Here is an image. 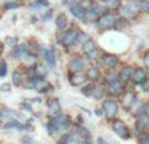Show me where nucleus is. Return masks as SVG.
<instances>
[{"label":"nucleus","mask_w":149,"mask_h":144,"mask_svg":"<svg viewBox=\"0 0 149 144\" xmlns=\"http://www.w3.org/2000/svg\"><path fill=\"white\" fill-rule=\"evenodd\" d=\"M139 9V1L136 0H127V3L120 7V12L124 17H133Z\"/></svg>","instance_id":"obj_1"},{"label":"nucleus","mask_w":149,"mask_h":144,"mask_svg":"<svg viewBox=\"0 0 149 144\" xmlns=\"http://www.w3.org/2000/svg\"><path fill=\"white\" fill-rule=\"evenodd\" d=\"M119 111V105L116 101L112 99H107L103 102V113L107 118H113Z\"/></svg>","instance_id":"obj_2"},{"label":"nucleus","mask_w":149,"mask_h":144,"mask_svg":"<svg viewBox=\"0 0 149 144\" xmlns=\"http://www.w3.org/2000/svg\"><path fill=\"white\" fill-rule=\"evenodd\" d=\"M115 21H116V19L112 13L104 12V13H102L100 17L96 20V25H98L99 28H110V27H112L113 24H115Z\"/></svg>","instance_id":"obj_3"},{"label":"nucleus","mask_w":149,"mask_h":144,"mask_svg":"<svg viewBox=\"0 0 149 144\" xmlns=\"http://www.w3.org/2000/svg\"><path fill=\"white\" fill-rule=\"evenodd\" d=\"M78 36H79V33L77 31H74V29H71V31H68L65 34H63V37L61 38L62 45L71 46L73 44H75L77 41H78Z\"/></svg>","instance_id":"obj_4"},{"label":"nucleus","mask_w":149,"mask_h":144,"mask_svg":"<svg viewBox=\"0 0 149 144\" xmlns=\"http://www.w3.org/2000/svg\"><path fill=\"white\" fill-rule=\"evenodd\" d=\"M113 131H115L116 135L120 136L121 139L128 138V128H127V126L124 124L123 122H120V120L113 122Z\"/></svg>","instance_id":"obj_5"},{"label":"nucleus","mask_w":149,"mask_h":144,"mask_svg":"<svg viewBox=\"0 0 149 144\" xmlns=\"http://www.w3.org/2000/svg\"><path fill=\"white\" fill-rule=\"evenodd\" d=\"M83 68H84V59L81 58V57L73 58L70 61V64H69V69H70V71H73V73H78V71H81Z\"/></svg>","instance_id":"obj_6"},{"label":"nucleus","mask_w":149,"mask_h":144,"mask_svg":"<svg viewBox=\"0 0 149 144\" xmlns=\"http://www.w3.org/2000/svg\"><path fill=\"white\" fill-rule=\"evenodd\" d=\"M108 93L112 94V95H119V94L123 91V85H121V82H119L118 79L115 81H111L108 83Z\"/></svg>","instance_id":"obj_7"},{"label":"nucleus","mask_w":149,"mask_h":144,"mask_svg":"<svg viewBox=\"0 0 149 144\" xmlns=\"http://www.w3.org/2000/svg\"><path fill=\"white\" fill-rule=\"evenodd\" d=\"M48 108H49L50 115L56 116L61 113V103H59L58 99H50V101L48 102Z\"/></svg>","instance_id":"obj_8"},{"label":"nucleus","mask_w":149,"mask_h":144,"mask_svg":"<svg viewBox=\"0 0 149 144\" xmlns=\"http://www.w3.org/2000/svg\"><path fill=\"white\" fill-rule=\"evenodd\" d=\"M31 85L33 86V89H36V90H44L45 87H48L49 86L48 82L42 78V77H38V75H36L33 79H32Z\"/></svg>","instance_id":"obj_9"},{"label":"nucleus","mask_w":149,"mask_h":144,"mask_svg":"<svg viewBox=\"0 0 149 144\" xmlns=\"http://www.w3.org/2000/svg\"><path fill=\"white\" fill-rule=\"evenodd\" d=\"M100 6L99 4H95V7H90V8L86 11V15H84V19L88 20V21H93V20L96 19V16L100 12Z\"/></svg>","instance_id":"obj_10"},{"label":"nucleus","mask_w":149,"mask_h":144,"mask_svg":"<svg viewBox=\"0 0 149 144\" xmlns=\"http://www.w3.org/2000/svg\"><path fill=\"white\" fill-rule=\"evenodd\" d=\"M70 12L73 13L74 17H77V19H83L84 15H86V11L83 9V7H82L81 4H77V3L70 7Z\"/></svg>","instance_id":"obj_11"},{"label":"nucleus","mask_w":149,"mask_h":144,"mask_svg":"<svg viewBox=\"0 0 149 144\" xmlns=\"http://www.w3.org/2000/svg\"><path fill=\"white\" fill-rule=\"evenodd\" d=\"M102 62L108 68H113L118 64V57L115 54H104L103 58H102Z\"/></svg>","instance_id":"obj_12"},{"label":"nucleus","mask_w":149,"mask_h":144,"mask_svg":"<svg viewBox=\"0 0 149 144\" xmlns=\"http://www.w3.org/2000/svg\"><path fill=\"white\" fill-rule=\"evenodd\" d=\"M132 79L136 82V83H143V82L146 79V71L144 70V69H136V70L133 71Z\"/></svg>","instance_id":"obj_13"},{"label":"nucleus","mask_w":149,"mask_h":144,"mask_svg":"<svg viewBox=\"0 0 149 144\" xmlns=\"http://www.w3.org/2000/svg\"><path fill=\"white\" fill-rule=\"evenodd\" d=\"M148 123H149V116H148V114H146V113L139 114V115H137V124H136V128L140 131V130H143L145 126H148Z\"/></svg>","instance_id":"obj_14"},{"label":"nucleus","mask_w":149,"mask_h":144,"mask_svg":"<svg viewBox=\"0 0 149 144\" xmlns=\"http://www.w3.org/2000/svg\"><path fill=\"white\" fill-rule=\"evenodd\" d=\"M54 123H56V126L58 127V130H66V128L69 127V119L68 116H57L56 119H54Z\"/></svg>","instance_id":"obj_15"},{"label":"nucleus","mask_w":149,"mask_h":144,"mask_svg":"<svg viewBox=\"0 0 149 144\" xmlns=\"http://www.w3.org/2000/svg\"><path fill=\"white\" fill-rule=\"evenodd\" d=\"M62 144H81L78 134H70V135H65L62 138Z\"/></svg>","instance_id":"obj_16"},{"label":"nucleus","mask_w":149,"mask_h":144,"mask_svg":"<svg viewBox=\"0 0 149 144\" xmlns=\"http://www.w3.org/2000/svg\"><path fill=\"white\" fill-rule=\"evenodd\" d=\"M86 79H87V75H84L83 73L78 71V73H74V75L71 77V83H73L74 86H79V85H82V83H84Z\"/></svg>","instance_id":"obj_17"},{"label":"nucleus","mask_w":149,"mask_h":144,"mask_svg":"<svg viewBox=\"0 0 149 144\" xmlns=\"http://www.w3.org/2000/svg\"><path fill=\"white\" fill-rule=\"evenodd\" d=\"M135 94L133 93H131V91H128V93L124 95V98H123V105H124V107H131V106L135 103Z\"/></svg>","instance_id":"obj_18"},{"label":"nucleus","mask_w":149,"mask_h":144,"mask_svg":"<svg viewBox=\"0 0 149 144\" xmlns=\"http://www.w3.org/2000/svg\"><path fill=\"white\" fill-rule=\"evenodd\" d=\"M133 69L132 68H123V70L120 71V74H119V77H120L123 81H128V79H131L132 78V75H133Z\"/></svg>","instance_id":"obj_19"},{"label":"nucleus","mask_w":149,"mask_h":144,"mask_svg":"<svg viewBox=\"0 0 149 144\" xmlns=\"http://www.w3.org/2000/svg\"><path fill=\"white\" fill-rule=\"evenodd\" d=\"M56 24H57V27H58V29L66 28V25H68V17H66V15L65 13L58 15L56 19Z\"/></svg>","instance_id":"obj_20"},{"label":"nucleus","mask_w":149,"mask_h":144,"mask_svg":"<svg viewBox=\"0 0 149 144\" xmlns=\"http://www.w3.org/2000/svg\"><path fill=\"white\" fill-rule=\"evenodd\" d=\"M26 54V46L25 45H20V46H15V50L12 52V57L19 58V57H24Z\"/></svg>","instance_id":"obj_21"},{"label":"nucleus","mask_w":149,"mask_h":144,"mask_svg":"<svg viewBox=\"0 0 149 144\" xmlns=\"http://www.w3.org/2000/svg\"><path fill=\"white\" fill-rule=\"evenodd\" d=\"M16 113L15 111H12V110H9V108H1L0 110V118H3V119H13V118H16Z\"/></svg>","instance_id":"obj_22"},{"label":"nucleus","mask_w":149,"mask_h":144,"mask_svg":"<svg viewBox=\"0 0 149 144\" xmlns=\"http://www.w3.org/2000/svg\"><path fill=\"white\" fill-rule=\"evenodd\" d=\"M44 57H45V59L49 62V65H52V66L56 65V56H54L53 50H46L45 54H44Z\"/></svg>","instance_id":"obj_23"},{"label":"nucleus","mask_w":149,"mask_h":144,"mask_svg":"<svg viewBox=\"0 0 149 144\" xmlns=\"http://www.w3.org/2000/svg\"><path fill=\"white\" fill-rule=\"evenodd\" d=\"M86 75H87L88 79H96L99 77V69L98 68H90L87 70V73H86Z\"/></svg>","instance_id":"obj_24"},{"label":"nucleus","mask_w":149,"mask_h":144,"mask_svg":"<svg viewBox=\"0 0 149 144\" xmlns=\"http://www.w3.org/2000/svg\"><path fill=\"white\" fill-rule=\"evenodd\" d=\"M12 82H13L15 86H20L21 82H23V75L19 71H13V74H12Z\"/></svg>","instance_id":"obj_25"},{"label":"nucleus","mask_w":149,"mask_h":144,"mask_svg":"<svg viewBox=\"0 0 149 144\" xmlns=\"http://www.w3.org/2000/svg\"><path fill=\"white\" fill-rule=\"evenodd\" d=\"M94 49H96V48H95V44H94L93 40H88L87 43H84V44H83V52H84L86 54L90 53V52H91V50H94Z\"/></svg>","instance_id":"obj_26"},{"label":"nucleus","mask_w":149,"mask_h":144,"mask_svg":"<svg viewBox=\"0 0 149 144\" xmlns=\"http://www.w3.org/2000/svg\"><path fill=\"white\" fill-rule=\"evenodd\" d=\"M4 128H6V130H13V128L20 130V128H23V126L20 124L19 122H16V120H11V122H8V123L4 126Z\"/></svg>","instance_id":"obj_27"},{"label":"nucleus","mask_w":149,"mask_h":144,"mask_svg":"<svg viewBox=\"0 0 149 144\" xmlns=\"http://www.w3.org/2000/svg\"><path fill=\"white\" fill-rule=\"evenodd\" d=\"M94 89H95V86L94 85H87V86H84L83 89H82V94L86 96H93L94 94Z\"/></svg>","instance_id":"obj_28"},{"label":"nucleus","mask_w":149,"mask_h":144,"mask_svg":"<svg viewBox=\"0 0 149 144\" xmlns=\"http://www.w3.org/2000/svg\"><path fill=\"white\" fill-rule=\"evenodd\" d=\"M139 9L141 12H149V0H140L139 1Z\"/></svg>","instance_id":"obj_29"},{"label":"nucleus","mask_w":149,"mask_h":144,"mask_svg":"<svg viewBox=\"0 0 149 144\" xmlns=\"http://www.w3.org/2000/svg\"><path fill=\"white\" fill-rule=\"evenodd\" d=\"M48 6H49L48 0H36V1L32 4L33 8H42V7H48Z\"/></svg>","instance_id":"obj_30"},{"label":"nucleus","mask_w":149,"mask_h":144,"mask_svg":"<svg viewBox=\"0 0 149 144\" xmlns=\"http://www.w3.org/2000/svg\"><path fill=\"white\" fill-rule=\"evenodd\" d=\"M17 43H19V40H17L16 37H7L6 38V44L9 48H15V46L17 45Z\"/></svg>","instance_id":"obj_31"},{"label":"nucleus","mask_w":149,"mask_h":144,"mask_svg":"<svg viewBox=\"0 0 149 144\" xmlns=\"http://www.w3.org/2000/svg\"><path fill=\"white\" fill-rule=\"evenodd\" d=\"M139 144H149V135L148 134H141L139 138Z\"/></svg>","instance_id":"obj_32"},{"label":"nucleus","mask_w":149,"mask_h":144,"mask_svg":"<svg viewBox=\"0 0 149 144\" xmlns=\"http://www.w3.org/2000/svg\"><path fill=\"white\" fill-rule=\"evenodd\" d=\"M7 74V62L0 61V77H4Z\"/></svg>","instance_id":"obj_33"},{"label":"nucleus","mask_w":149,"mask_h":144,"mask_svg":"<svg viewBox=\"0 0 149 144\" xmlns=\"http://www.w3.org/2000/svg\"><path fill=\"white\" fill-rule=\"evenodd\" d=\"M48 131H49V134H56L57 131H58V127L56 126V123H54L53 120L48 124Z\"/></svg>","instance_id":"obj_34"},{"label":"nucleus","mask_w":149,"mask_h":144,"mask_svg":"<svg viewBox=\"0 0 149 144\" xmlns=\"http://www.w3.org/2000/svg\"><path fill=\"white\" fill-rule=\"evenodd\" d=\"M88 40H91V38L87 36V34H84V33H79V36H78V41H81L82 45H83L84 43H87Z\"/></svg>","instance_id":"obj_35"},{"label":"nucleus","mask_w":149,"mask_h":144,"mask_svg":"<svg viewBox=\"0 0 149 144\" xmlns=\"http://www.w3.org/2000/svg\"><path fill=\"white\" fill-rule=\"evenodd\" d=\"M77 130H78V135L83 136V138H87V136H88V132H87V130H86V128H83V127H78Z\"/></svg>","instance_id":"obj_36"},{"label":"nucleus","mask_w":149,"mask_h":144,"mask_svg":"<svg viewBox=\"0 0 149 144\" xmlns=\"http://www.w3.org/2000/svg\"><path fill=\"white\" fill-rule=\"evenodd\" d=\"M102 93H103V89H102V87H95V89H94L93 96H95V98H99V96L102 95Z\"/></svg>","instance_id":"obj_37"},{"label":"nucleus","mask_w":149,"mask_h":144,"mask_svg":"<svg viewBox=\"0 0 149 144\" xmlns=\"http://www.w3.org/2000/svg\"><path fill=\"white\" fill-rule=\"evenodd\" d=\"M34 70H36V74H45L46 73V69L44 68V66H36Z\"/></svg>","instance_id":"obj_38"},{"label":"nucleus","mask_w":149,"mask_h":144,"mask_svg":"<svg viewBox=\"0 0 149 144\" xmlns=\"http://www.w3.org/2000/svg\"><path fill=\"white\" fill-rule=\"evenodd\" d=\"M96 56H98V50H96V49H94V50H91L90 53H87V57H88L90 59L96 58Z\"/></svg>","instance_id":"obj_39"},{"label":"nucleus","mask_w":149,"mask_h":144,"mask_svg":"<svg viewBox=\"0 0 149 144\" xmlns=\"http://www.w3.org/2000/svg\"><path fill=\"white\" fill-rule=\"evenodd\" d=\"M19 7V4L15 3V1H12V3H7L6 4V9H13V8H17Z\"/></svg>","instance_id":"obj_40"},{"label":"nucleus","mask_w":149,"mask_h":144,"mask_svg":"<svg viewBox=\"0 0 149 144\" xmlns=\"http://www.w3.org/2000/svg\"><path fill=\"white\" fill-rule=\"evenodd\" d=\"M62 4H63V6H66V7H71L73 4H75V0H63V1H62Z\"/></svg>","instance_id":"obj_41"},{"label":"nucleus","mask_w":149,"mask_h":144,"mask_svg":"<svg viewBox=\"0 0 149 144\" xmlns=\"http://www.w3.org/2000/svg\"><path fill=\"white\" fill-rule=\"evenodd\" d=\"M21 141H23V144H34L33 140H32L31 138H28V136H25V138L21 139Z\"/></svg>","instance_id":"obj_42"},{"label":"nucleus","mask_w":149,"mask_h":144,"mask_svg":"<svg viewBox=\"0 0 149 144\" xmlns=\"http://www.w3.org/2000/svg\"><path fill=\"white\" fill-rule=\"evenodd\" d=\"M24 58H25V61H28V62H34L36 61V57L34 56H24Z\"/></svg>","instance_id":"obj_43"},{"label":"nucleus","mask_w":149,"mask_h":144,"mask_svg":"<svg viewBox=\"0 0 149 144\" xmlns=\"http://www.w3.org/2000/svg\"><path fill=\"white\" fill-rule=\"evenodd\" d=\"M21 107H24L26 111H32V106H31V105H28L26 102H23V103H21Z\"/></svg>","instance_id":"obj_44"},{"label":"nucleus","mask_w":149,"mask_h":144,"mask_svg":"<svg viewBox=\"0 0 149 144\" xmlns=\"http://www.w3.org/2000/svg\"><path fill=\"white\" fill-rule=\"evenodd\" d=\"M9 87H11V86L8 85V83H4V85H1V91H9Z\"/></svg>","instance_id":"obj_45"},{"label":"nucleus","mask_w":149,"mask_h":144,"mask_svg":"<svg viewBox=\"0 0 149 144\" xmlns=\"http://www.w3.org/2000/svg\"><path fill=\"white\" fill-rule=\"evenodd\" d=\"M81 3L86 7H90L91 6V0H81Z\"/></svg>","instance_id":"obj_46"},{"label":"nucleus","mask_w":149,"mask_h":144,"mask_svg":"<svg viewBox=\"0 0 149 144\" xmlns=\"http://www.w3.org/2000/svg\"><path fill=\"white\" fill-rule=\"evenodd\" d=\"M145 64H146V66L149 68V53L145 56Z\"/></svg>","instance_id":"obj_47"},{"label":"nucleus","mask_w":149,"mask_h":144,"mask_svg":"<svg viewBox=\"0 0 149 144\" xmlns=\"http://www.w3.org/2000/svg\"><path fill=\"white\" fill-rule=\"evenodd\" d=\"M98 144H107V143H106V141H104L102 138H99V139H98Z\"/></svg>","instance_id":"obj_48"},{"label":"nucleus","mask_w":149,"mask_h":144,"mask_svg":"<svg viewBox=\"0 0 149 144\" xmlns=\"http://www.w3.org/2000/svg\"><path fill=\"white\" fill-rule=\"evenodd\" d=\"M1 50H3V44L0 43V53H1Z\"/></svg>","instance_id":"obj_49"},{"label":"nucleus","mask_w":149,"mask_h":144,"mask_svg":"<svg viewBox=\"0 0 149 144\" xmlns=\"http://www.w3.org/2000/svg\"><path fill=\"white\" fill-rule=\"evenodd\" d=\"M83 144H91V143H90V141H84Z\"/></svg>","instance_id":"obj_50"},{"label":"nucleus","mask_w":149,"mask_h":144,"mask_svg":"<svg viewBox=\"0 0 149 144\" xmlns=\"http://www.w3.org/2000/svg\"><path fill=\"white\" fill-rule=\"evenodd\" d=\"M95 1H100V0H95Z\"/></svg>","instance_id":"obj_51"}]
</instances>
